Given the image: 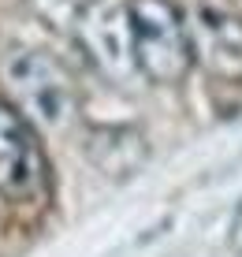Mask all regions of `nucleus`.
I'll use <instances>...</instances> for the list:
<instances>
[{
    "label": "nucleus",
    "mask_w": 242,
    "mask_h": 257,
    "mask_svg": "<svg viewBox=\"0 0 242 257\" xmlns=\"http://www.w3.org/2000/svg\"><path fill=\"white\" fill-rule=\"evenodd\" d=\"M131 38H134V64L138 75L157 86H172L186 78L194 64L186 19L172 0H131Z\"/></svg>",
    "instance_id": "obj_2"
},
{
    "label": "nucleus",
    "mask_w": 242,
    "mask_h": 257,
    "mask_svg": "<svg viewBox=\"0 0 242 257\" xmlns=\"http://www.w3.org/2000/svg\"><path fill=\"white\" fill-rule=\"evenodd\" d=\"M4 78L15 97V108L23 112V119L30 127L49 131V135L71 127V119L78 112V93L60 60H52L49 52H38V49H19L8 56Z\"/></svg>",
    "instance_id": "obj_1"
},
{
    "label": "nucleus",
    "mask_w": 242,
    "mask_h": 257,
    "mask_svg": "<svg viewBox=\"0 0 242 257\" xmlns=\"http://www.w3.org/2000/svg\"><path fill=\"white\" fill-rule=\"evenodd\" d=\"M86 157L108 179H131L149 161V146L142 138V131L108 123V127H93L86 135Z\"/></svg>",
    "instance_id": "obj_6"
},
{
    "label": "nucleus",
    "mask_w": 242,
    "mask_h": 257,
    "mask_svg": "<svg viewBox=\"0 0 242 257\" xmlns=\"http://www.w3.org/2000/svg\"><path fill=\"white\" fill-rule=\"evenodd\" d=\"M227 242H231V250H235V253H242V201H238V209H235V220H231Z\"/></svg>",
    "instance_id": "obj_8"
},
{
    "label": "nucleus",
    "mask_w": 242,
    "mask_h": 257,
    "mask_svg": "<svg viewBox=\"0 0 242 257\" xmlns=\"http://www.w3.org/2000/svg\"><path fill=\"white\" fill-rule=\"evenodd\" d=\"M86 0H30V8L41 15L49 26H56V30H71L78 19V12H82Z\"/></svg>",
    "instance_id": "obj_7"
},
{
    "label": "nucleus",
    "mask_w": 242,
    "mask_h": 257,
    "mask_svg": "<svg viewBox=\"0 0 242 257\" xmlns=\"http://www.w3.org/2000/svg\"><path fill=\"white\" fill-rule=\"evenodd\" d=\"M194 60L220 82H242V15L201 4L186 19Z\"/></svg>",
    "instance_id": "obj_5"
},
{
    "label": "nucleus",
    "mask_w": 242,
    "mask_h": 257,
    "mask_svg": "<svg viewBox=\"0 0 242 257\" xmlns=\"http://www.w3.org/2000/svg\"><path fill=\"white\" fill-rule=\"evenodd\" d=\"M71 38L89 56V64L101 71L112 86H131L138 75L134 64V38H131V15L127 8L112 0H86L78 12Z\"/></svg>",
    "instance_id": "obj_3"
},
{
    "label": "nucleus",
    "mask_w": 242,
    "mask_h": 257,
    "mask_svg": "<svg viewBox=\"0 0 242 257\" xmlns=\"http://www.w3.org/2000/svg\"><path fill=\"white\" fill-rule=\"evenodd\" d=\"M49 190V164H45L38 131L23 119L15 104L0 101V198L34 205Z\"/></svg>",
    "instance_id": "obj_4"
}]
</instances>
